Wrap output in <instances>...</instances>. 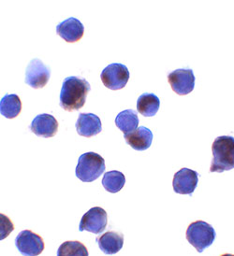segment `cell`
Returning a JSON list of instances; mask_svg holds the SVG:
<instances>
[{"label":"cell","mask_w":234,"mask_h":256,"mask_svg":"<svg viewBox=\"0 0 234 256\" xmlns=\"http://www.w3.org/2000/svg\"><path fill=\"white\" fill-rule=\"evenodd\" d=\"M91 87L85 78L71 76L64 80L60 92V107L67 112L84 107Z\"/></svg>","instance_id":"cell-1"},{"label":"cell","mask_w":234,"mask_h":256,"mask_svg":"<svg viewBox=\"0 0 234 256\" xmlns=\"http://www.w3.org/2000/svg\"><path fill=\"white\" fill-rule=\"evenodd\" d=\"M213 162L210 172L222 173L234 168V138L230 136H217L213 145Z\"/></svg>","instance_id":"cell-2"},{"label":"cell","mask_w":234,"mask_h":256,"mask_svg":"<svg viewBox=\"0 0 234 256\" xmlns=\"http://www.w3.org/2000/svg\"><path fill=\"white\" fill-rule=\"evenodd\" d=\"M105 171V161L100 154L89 152L79 157L76 177L84 182H92Z\"/></svg>","instance_id":"cell-3"},{"label":"cell","mask_w":234,"mask_h":256,"mask_svg":"<svg viewBox=\"0 0 234 256\" xmlns=\"http://www.w3.org/2000/svg\"><path fill=\"white\" fill-rule=\"evenodd\" d=\"M186 240L198 252H202L210 247L215 240V231L213 226L203 220H197L189 224L186 229Z\"/></svg>","instance_id":"cell-4"},{"label":"cell","mask_w":234,"mask_h":256,"mask_svg":"<svg viewBox=\"0 0 234 256\" xmlns=\"http://www.w3.org/2000/svg\"><path fill=\"white\" fill-rule=\"evenodd\" d=\"M130 77L129 70L125 64L114 63L109 64L102 70L100 78L105 87L111 90H120L127 86Z\"/></svg>","instance_id":"cell-5"},{"label":"cell","mask_w":234,"mask_h":256,"mask_svg":"<svg viewBox=\"0 0 234 256\" xmlns=\"http://www.w3.org/2000/svg\"><path fill=\"white\" fill-rule=\"evenodd\" d=\"M15 245L24 256H40L44 250L43 238L30 230L20 232L15 240Z\"/></svg>","instance_id":"cell-6"},{"label":"cell","mask_w":234,"mask_h":256,"mask_svg":"<svg viewBox=\"0 0 234 256\" xmlns=\"http://www.w3.org/2000/svg\"><path fill=\"white\" fill-rule=\"evenodd\" d=\"M50 77V68L43 64L42 60L35 58L29 62L27 68L25 82L34 89H41L48 84Z\"/></svg>","instance_id":"cell-7"},{"label":"cell","mask_w":234,"mask_h":256,"mask_svg":"<svg viewBox=\"0 0 234 256\" xmlns=\"http://www.w3.org/2000/svg\"><path fill=\"white\" fill-rule=\"evenodd\" d=\"M107 222L106 212L102 208L94 206L82 217L79 230L81 232L88 231L93 234H100L105 230Z\"/></svg>","instance_id":"cell-8"},{"label":"cell","mask_w":234,"mask_h":256,"mask_svg":"<svg viewBox=\"0 0 234 256\" xmlns=\"http://www.w3.org/2000/svg\"><path fill=\"white\" fill-rule=\"evenodd\" d=\"M195 76L192 70L180 68L170 72L168 76V82L171 89L179 96L188 94L194 90Z\"/></svg>","instance_id":"cell-9"},{"label":"cell","mask_w":234,"mask_h":256,"mask_svg":"<svg viewBox=\"0 0 234 256\" xmlns=\"http://www.w3.org/2000/svg\"><path fill=\"white\" fill-rule=\"evenodd\" d=\"M199 182V174L189 168H182L174 174L172 186L176 194H188L191 196Z\"/></svg>","instance_id":"cell-10"},{"label":"cell","mask_w":234,"mask_h":256,"mask_svg":"<svg viewBox=\"0 0 234 256\" xmlns=\"http://www.w3.org/2000/svg\"><path fill=\"white\" fill-rule=\"evenodd\" d=\"M30 130L38 136L53 138L57 133L58 122L53 115L40 114L31 122Z\"/></svg>","instance_id":"cell-11"},{"label":"cell","mask_w":234,"mask_h":256,"mask_svg":"<svg viewBox=\"0 0 234 256\" xmlns=\"http://www.w3.org/2000/svg\"><path fill=\"white\" fill-rule=\"evenodd\" d=\"M57 33L67 42H77L85 34V26L78 19L71 17L57 26Z\"/></svg>","instance_id":"cell-12"},{"label":"cell","mask_w":234,"mask_h":256,"mask_svg":"<svg viewBox=\"0 0 234 256\" xmlns=\"http://www.w3.org/2000/svg\"><path fill=\"white\" fill-rule=\"evenodd\" d=\"M76 130L79 135L85 138H92L102 131L100 117L96 114H80L76 122Z\"/></svg>","instance_id":"cell-13"},{"label":"cell","mask_w":234,"mask_h":256,"mask_svg":"<svg viewBox=\"0 0 234 256\" xmlns=\"http://www.w3.org/2000/svg\"><path fill=\"white\" fill-rule=\"evenodd\" d=\"M124 138L131 148L136 150H145L152 144L153 133L148 128L140 126L133 132L124 135Z\"/></svg>","instance_id":"cell-14"},{"label":"cell","mask_w":234,"mask_h":256,"mask_svg":"<svg viewBox=\"0 0 234 256\" xmlns=\"http://www.w3.org/2000/svg\"><path fill=\"white\" fill-rule=\"evenodd\" d=\"M96 240L101 252L108 256H113L123 248L124 236L114 231H109L100 238H97Z\"/></svg>","instance_id":"cell-15"},{"label":"cell","mask_w":234,"mask_h":256,"mask_svg":"<svg viewBox=\"0 0 234 256\" xmlns=\"http://www.w3.org/2000/svg\"><path fill=\"white\" fill-rule=\"evenodd\" d=\"M160 107V100L155 94L144 92L138 98L137 110L144 117L155 116Z\"/></svg>","instance_id":"cell-16"},{"label":"cell","mask_w":234,"mask_h":256,"mask_svg":"<svg viewBox=\"0 0 234 256\" xmlns=\"http://www.w3.org/2000/svg\"><path fill=\"white\" fill-rule=\"evenodd\" d=\"M22 110L20 98L15 94H8L0 100V112L8 119L17 117Z\"/></svg>","instance_id":"cell-17"},{"label":"cell","mask_w":234,"mask_h":256,"mask_svg":"<svg viewBox=\"0 0 234 256\" xmlns=\"http://www.w3.org/2000/svg\"><path fill=\"white\" fill-rule=\"evenodd\" d=\"M115 124L124 133V135L129 134L138 128V114L133 110H123L116 116Z\"/></svg>","instance_id":"cell-18"},{"label":"cell","mask_w":234,"mask_h":256,"mask_svg":"<svg viewBox=\"0 0 234 256\" xmlns=\"http://www.w3.org/2000/svg\"><path fill=\"white\" fill-rule=\"evenodd\" d=\"M126 184L125 175L120 171H109L104 174L102 178V185L107 192L115 194L122 190Z\"/></svg>","instance_id":"cell-19"},{"label":"cell","mask_w":234,"mask_h":256,"mask_svg":"<svg viewBox=\"0 0 234 256\" xmlns=\"http://www.w3.org/2000/svg\"><path fill=\"white\" fill-rule=\"evenodd\" d=\"M57 256H88V250L77 240L65 242L57 250Z\"/></svg>","instance_id":"cell-20"},{"label":"cell","mask_w":234,"mask_h":256,"mask_svg":"<svg viewBox=\"0 0 234 256\" xmlns=\"http://www.w3.org/2000/svg\"><path fill=\"white\" fill-rule=\"evenodd\" d=\"M0 218H1V238H0L2 240L14 231L15 228H14L13 222H11V220H9V218L5 215L1 214Z\"/></svg>","instance_id":"cell-21"},{"label":"cell","mask_w":234,"mask_h":256,"mask_svg":"<svg viewBox=\"0 0 234 256\" xmlns=\"http://www.w3.org/2000/svg\"><path fill=\"white\" fill-rule=\"evenodd\" d=\"M234 256L233 254H223V256Z\"/></svg>","instance_id":"cell-22"}]
</instances>
